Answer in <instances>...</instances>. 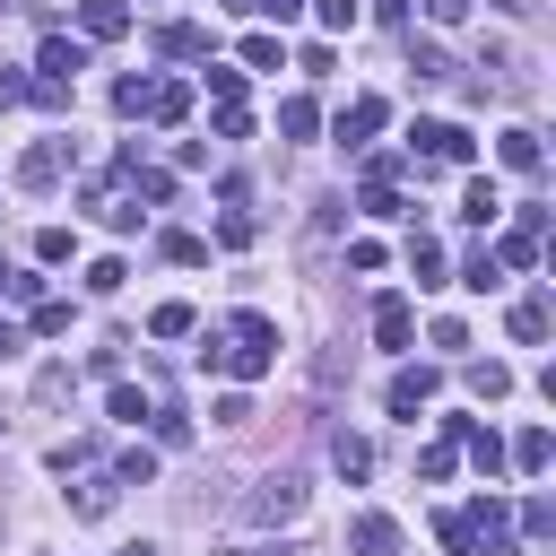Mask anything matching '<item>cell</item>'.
<instances>
[{
	"mask_svg": "<svg viewBox=\"0 0 556 556\" xmlns=\"http://www.w3.org/2000/svg\"><path fill=\"white\" fill-rule=\"evenodd\" d=\"M0 287H9V261H0Z\"/></svg>",
	"mask_w": 556,
	"mask_h": 556,
	"instance_id": "681fc988",
	"label": "cell"
},
{
	"mask_svg": "<svg viewBox=\"0 0 556 556\" xmlns=\"http://www.w3.org/2000/svg\"><path fill=\"white\" fill-rule=\"evenodd\" d=\"M504 460H513V469H521V478H539V469H547V460H556V443H547V426H521V443H513V452H504Z\"/></svg>",
	"mask_w": 556,
	"mask_h": 556,
	"instance_id": "9a60e30c",
	"label": "cell"
},
{
	"mask_svg": "<svg viewBox=\"0 0 556 556\" xmlns=\"http://www.w3.org/2000/svg\"><path fill=\"white\" fill-rule=\"evenodd\" d=\"M365 217H408V200H400V182H365Z\"/></svg>",
	"mask_w": 556,
	"mask_h": 556,
	"instance_id": "4316f807",
	"label": "cell"
},
{
	"mask_svg": "<svg viewBox=\"0 0 556 556\" xmlns=\"http://www.w3.org/2000/svg\"><path fill=\"white\" fill-rule=\"evenodd\" d=\"M348 556H400V521L391 513H356L348 521Z\"/></svg>",
	"mask_w": 556,
	"mask_h": 556,
	"instance_id": "277c9868",
	"label": "cell"
},
{
	"mask_svg": "<svg viewBox=\"0 0 556 556\" xmlns=\"http://www.w3.org/2000/svg\"><path fill=\"white\" fill-rule=\"evenodd\" d=\"M460 287H478V295H495V287H504V269H495V252H469V261H460Z\"/></svg>",
	"mask_w": 556,
	"mask_h": 556,
	"instance_id": "7402d4cb",
	"label": "cell"
},
{
	"mask_svg": "<svg viewBox=\"0 0 556 556\" xmlns=\"http://www.w3.org/2000/svg\"><path fill=\"white\" fill-rule=\"evenodd\" d=\"M208 96H217V104H243V70H226V61H208Z\"/></svg>",
	"mask_w": 556,
	"mask_h": 556,
	"instance_id": "f1b7e54d",
	"label": "cell"
},
{
	"mask_svg": "<svg viewBox=\"0 0 556 556\" xmlns=\"http://www.w3.org/2000/svg\"><path fill=\"white\" fill-rule=\"evenodd\" d=\"M452 460H460V443H426L417 452V478H452Z\"/></svg>",
	"mask_w": 556,
	"mask_h": 556,
	"instance_id": "e575fe53",
	"label": "cell"
},
{
	"mask_svg": "<svg viewBox=\"0 0 556 556\" xmlns=\"http://www.w3.org/2000/svg\"><path fill=\"white\" fill-rule=\"evenodd\" d=\"M148 478H156V452H148V443H130V452H122V469H113V486H148Z\"/></svg>",
	"mask_w": 556,
	"mask_h": 556,
	"instance_id": "d4e9b609",
	"label": "cell"
},
{
	"mask_svg": "<svg viewBox=\"0 0 556 556\" xmlns=\"http://www.w3.org/2000/svg\"><path fill=\"white\" fill-rule=\"evenodd\" d=\"M382 122H391V104H382V96H356V104L339 113V148H365Z\"/></svg>",
	"mask_w": 556,
	"mask_h": 556,
	"instance_id": "8992f818",
	"label": "cell"
},
{
	"mask_svg": "<svg viewBox=\"0 0 556 556\" xmlns=\"http://www.w3.org/2000/svg\"><path fill=\"white\" fill-rule=\"evenodd\" d=\"M313 17L339 35V26H356V17H365V0H313Z\"/></svg>",
	"mask_w": 556,
	"mask_h": 556,
	"instance_id": "d590c367",
	"label": "cell"
},
{
	"mask_svg": "<svg viewBox=\"0 0 556 556\" xmlns=\"http://www.w3.org/2000/svg\"><path fill=\"white\" fill-rule=\"evenodd\" d=\"M17 96H26V78H17V70H0V104H17Z\"/></svg>",
	"mask_w": 556,
	"mask_h": 556,
	"instance_id": "f6af8a7d",
	"label": "cell"
},
{
	"mask_svg": "<svg viewBox=\"0 0 556 556\" xmlns=\"http://www.w3.org/2000/svg\"><path fill=\"white\" fill-rule=\"evenodd\" d=\"M278 130H287V139H313V130H321L313 96H287V104H278Z\"/></svg>",
	"mask_w": 556,
	"mask_h": 556,
	"instance_id": "d6986e66",
	"label": "cell"
},
{
	"mask_svg": "<svg viewBox=\"0 0 556 556\" xmlns=\"http://www.w3.org/2000/svg\"><path fill=\"white\" fill-rule=\"evenodd\" d=\"M495 156H504V174H539V165H547L539 130H504V139H495Z\"/></svg>",
	"mask_w": 556,
	"mask_h": 556,
	"instance_id": "30bf717a",
	"label": "cell"
},
{
	"mask_svg": "<svg viewBox=\"0 0 556 556\" xmlns=\"http://www.w3.org/2000/svg\"><path fill=\"white\" fill-rule=\"evenodd\" d=\"M521 530H530V539H547V530H556V504H547V495H530V504H521Z\"/></svg>",
	"mask_w": 556,
	"mask_h": 556,
	"instance_id": "ab89813d",
	"label": "cell"
},
{
	"mask_svg": "<svg viewBox=\"0 0 556 556\" xmlns=\"http://www.w3.org/2000/svg\"><path fill=\"white\" fill-rule=\"evenodd\" d=\"M35 70H43L52 87H70V78L87 70V43H70V35H43V52H35Z\"/></svg>",
	"mask_w": 556,
	"mask_h": 556,
	"instance_id": "5b68a950",
	"label": "cell"
},
{
	"mask_svg": "<svg viewBox=\"0 0 556 556\" xmlns=\"http://www.w3.org/2000/svg\"><path fill=\"white\" fill-rule=\"evenodd\" d=\"M61 174H70V139H43V148L17 156V182H26V191H52Z\"/></svg>",
	"mask_w": 556,
	"mask_h": 556,
	"instance_id": "3957f363",
	"label": "cell"
},
{
	"mask_svg": "<svg viewBox=\"0 0 556 556\" xmlns=\"http://www.w3.org/2000/svg\"><path fill=\"white\" fill-rule=\"evenodd\" d=\"M295 513H304V486H295V478H269V486L252 495V521H295Z\"/></svg>",
	"mask_w": 556,
	"mask_h": 556,
	"instance_id": "9c48e42d",
	"label": "cell"
},
{
	"mask_svg": "<svg viewBox=\"0 0 556 556\" xmlns=\"http://www.w3.org/2000/svg\"><path fill=\"white\" fill-rule=\"evenodd\" d=\"M460 452L478 460V478H504V443H495V426H478V417H469V434H460Z\"/></svg>",
	"mask_w": 556,
	"mask_h": 556,
	"instance_id": "5bb4252c",
	"label": "cell"
},
{
	"mask_svg": "<svg viewBox=\"0 0 556 556\" xmlns=\"http://www.w3.org/2000/svg\"><path fill=\"white\" fill-rule=\"evenodd\" d=\"M104 408H113V426H139V417H148V391H139V382H113Z\"/></svg>",
	"mask_w": 556,
	"mask_h": 556,
	"instance_id": "cb8c5ba5",
	"label": "cell"
},
{
	"mask_svg": "<svg viewBox=\"0 0 556 556\" xmlns=\"http://www.w3.org/2000/svg\"><path fill=\"white\" fill-rule=\"evenodd\" d=\"M104 513H113V478H87L78 486V521H104Z\"/></svg>",
	"mask_w": 556,
	"mask_h": 556,
	"instance_id": "83f0119b",
	"label": "cell"
},
{
	"mask_svg": "<svg viewBox=\"0 0 556 556\" xmlns=\"http://www.w3.org/2000/svg\"><path fill=\"white\" fill-rule=\"evenodd\" d=\"M547 330H556V313H547V295H521V304H513V339H530V348H539Z\"/></svg>",
	"mask_w": 556,
	"mask_h": 556,
	"instance_id": "e0dca14e",
	"label": "cell"
},
{
	"mask_svg": "<svg viewBox=\"0 0 556 556\" xmlns=\"http://www.w3.org/2000/svg\"><path fill=\"white\" fill-rule=\"evenodd\" d=\"M87 460H96V443H87V434H78V443H52V469H87Z\"/></svg>",
	"mask_w": 556,
	"mask_h": 556,
	"instance_id": "7bdbcfd3",
	"label": "cell"
},
{
	"mask_svg": "<svg viewBox=\"0 0 556 556\" xmlns=\"http://www.w3.org/2000/svg\"><path fill=\"white\" fill-rule=\"evenodd\" d=\"M374 339H382L391 356L417 339V313H408V295H382V304H374Z\"/></svg>",
	"mask_w": 556,
	"mask_h": 556,
	"instance_id": "ba28073f",
	"label": "cell"
},
{
	"mask_svg": "<svg viewBox=\"0 0 556 556\" xmlns=\"http://www.w3.org/2000/svg\"><path fill=\"white\" fill-rule=\"evenodd\" d=\"M330 469H339V478H365V469H374V443L339 426V434H330Z\"/></svg>",
	"mask_w": 556,
	"mask_h": 556,
	"instance_id": "4fadbf2b",
	"label": "cell"
},
{
	"mask_svg": "<svg viewBox=\"0 0 556 556\" xmlns=\"http://www.w3.org/2000/svg\"><path fill=\"white\" fill-rule=\"evenodd\" d=\"M148 417H156V443H191V417L182 408H148Z\"/></svg>",
	"mask_w": 556,
	"mask_h": 556,
	"instance_id": "f35d334b",
	"label": "cell"
},
{
	"mask_svg": "<svg viewBox=\"0 0 556 556\" xmlns=\"http://www.w3.org/2000/svg\"><path fill=\"white\" fill-rule=\"evenodd\" d=\"M70 243H78L70 226H43V235H35V261H70Z\"/></svg>",
	"mask_w": 556,
	"mask_h": 556,
	"instance_id": "8d00e7d4",
	"label": "cell"
},
{
	"mask_svg": "<svg viewBox=\"0 0 556 556\" xmlns=\"http://www.w3.org/2000/svg\"><path fill=\"white\" fill-rule=\"evenodd\" d=\"M408 269H417V287H443V243L434 235H408Z\"/></svg>",
	"mask_w": 556,
	"mask_h": 556,
	"instance_id": "ac0fdd59",
	"label": "cell"
},
{
	"mask_svg": "<svg viewBox=\"0 0 556 556\" xmlns=\"http://www.w3.org/2000/svg\"><path fill=\"white\" fill-rule=\"evenodd\" d=\"M0 9H9V0H0Z\"/></svg>",
	"mask_w": 556,
	"mask_h": 556,
	"instance_id": "f907efd6",
	"label": "cell"
},
{
	"mask_svg": "<svg viewBox=\"0 0 556 556\" xmlns=\"http://www.w3.org/2000/svg\"><path fill=\"white\" fill-rule=\"evenodd\" d=\"M78 26H87V43H113V35L130 26V9H122V0H87V9H78Z\"/></svg>",
	"mask_w": 556,
	"mask_h": 556,
	"instance_id": "7c38bea8",
	"label": "cell"
},
{
	"mask_svg": "<svg viewBox=\"0 0 556 556\" xmlns=\"http://www.w3.org/2000/svg\"><path fill=\"white\" fill-rule=\"evenodd\" d=\"M113 113H148V78H139V70L113 78Z\"/></svg>",
	"mask_w": 556,
	"mask_h": 556,
	"instance_id": "f546056e",
	"label": "cell"
},
{
	"mask_svg": "<svg viewBox=\"0 0 556 556\" xmlns=\"http://www.w3.org/2000/svg\"><path fill=\"white\" fill-rule=\"evenodd\" d=\"M460 217H469V226H495V217H504V191H495V174H469V191H460Z\"/></svg>",
	"mask_w": 556,
	"mask_h": 556,
	"instance_id": "8fae6325",
	"label": "cell"
},
{
	"mask_svg": "<svg viewBox=\"0 0 556 556\" xmlns=\"http://www.w3.org/2000/svg\"><path fill=\"white\" fill-rule=\"evenodd\" d=\"M191 113V87H174V78H148V122H182Z\"/></svg>",
	"mask_w": 556,
	"mask_h": 556,
	"instance_id": "2e32d148",
	"label": "cell"
},
{
	"mask_svg": "<svg viewBox=\"0 0 556 556\" xmlns=\"http://www.w3.org/2000/svg\"><path fill=\"white\" fill-rule=\"evenodd\" d=\"M156 252H165V261H182V269H200V261H208V243H200V235H165Z\"/></svg>",
	"mask_w": 556,
	"mask_h": 556,
	"instance_id": "1f68e13d",
	"label": "cell"
},
{
	"mask_svg": "<svg viewBox=\"0 0 556 556\" xmlns=\"http://www.w3.org/2000/svg\"><path fill=\"white\" fill-rule=\"evenodd\" d=\"M495 269H539V208H521V226L495 243Z\"/></svg>",
	"mask_w": 556,
	"mask_h": 556,
	"instance_id": "52a82bcc",
	"label": "cell"
},
{
	"mask_svg": "<svg viewBox=\"0 0 556 556\" xmlns=\"http://www.w3.org/2000/svg\"><path fill=\"white\" fill-rule=\"evenodd\" d=\"M434 539H443L452 556H478V530H469V513H434Z\"/></svg>",
	"mask_w": 556,
	"mask_h": 556,
	"instance_id": "ffe728a7",
	"label": "cell"
},
{
	"mask_svg": "<svg viewBox=\"0 0 556 556\" xmlns=\"http://www.w3.org/2000/svg\"><path fill=\"white\" fill-rule=\"evenodd\" d=\"M217 139H252V113L243 104H217Z\"/></svg>",
	"mask_w": 556,
	"mask_h": 556,
	"instance_id": "b9f144b4",
	"label": "cell"
},
{
	"mask_svg": "<svg viewBox=\"0 0 556 556\" xmlns=\"http://www.w3.org/2000/svg\"><path fill=\"white\" fill-rule=\"evenodd\" d=\"M408 148H426L434 165H469V148H478V139H469L460 122H417V130H408Z\"/></svg>",
	"mask_w": 556,
	"mask_h": 556,
	"instance_id": "7a4b0ae2",
	"label": "cell"
},
{
	"mask_svg": "<svg viewBox=\"0 0 556 556\" xmlns=\"http://www.w3.org/2000/svg\"><path fill=\"white\" fill-rule=\"evenodd\" d=\"M148 330H156V339H182V330H191V304H156Z\"/></svg>",
	"mask_w": 556,
	"mask_h": 556,
	"instance_id": "836d02e7",
	"label": "cell"
},
{
	"mask_svg": "<svg viewBox=\"0 0 556 556\" xmlns=\"http://www.w3.org/2000/svg\"><path fill=\"white\" fill-rule=\"evenodd\" d=\"M122 556H156V547H148V539H130V547H122Z\"/></svg>",
	"mask_w": 556,
	"mask_h": 556,
	"instance_id": "7dc6e473",
	"label": "cell"
},
{
	"mask_svg": "<svg viewBox=\"0 0 556 556\" xmlns=\"http://www.w3.org/2000/svg\"><path fill=\"white\" fill-rule=\"evenodd\" d=\"M278 61H287L278 35H243V70H278Z\"/></svg>",
	"mask_w": 556,
	"mask_h": 556,
	"instance_id": "484cf974",
	"label": "cell"
},
{
	"mask_svg": "<svg viewBox=\"0 0 556 556\" xmlns=\"http://www.w3.org/2000/svg\"><path fill=\"white\" fill-rule=\"evenodd\" d=\"M252 235H261V226H252V217H243V208H226V217H217V243H226V252H243V243H252Z\"/></svg>",
	"mask_w": 556,
	"mask_h": 556,
	"instance_id": "4dcf8cb0",
	"label": "cell"
},
{
	"mask_svg": "<svg viewBox=\"0 0 556 556\" xmlns=\"http://www.w3.org/2000/svg\"><path fill=\"white\" fill-rule=\"evenodd\" d=\"M408 61H417V78H443L452 61H443V43H408Z\"/></svg>",
	"mask_w": 556,
	"mask_h": 556,
	"instance_id": "60d3db41",
	"label": "cell"
},
{
	"mask_svg": "<svg viewBox=\"0 0 556 556\" xmlns=\"http://www.w3.org/2000/svg\"><path fill=\"white\" fill-rule=\"evenodd\" d=\"M426 17H434V26H460V17H469V0H426Z\"/></svg>",
	"mask_w": 556,
	"mask_h": 556,
	"instance_id": "ee69618b",
	"label": "cell"
},
{
	"mask_svg": "<svg viewBox=\"0 0 556 556\" xmlns=\"http://www.w3.org/2000/svg\"><path fill=\"white\" fill-rule=\"evenodd\" d=\"M0 356H17V330H9V321H0Z\"/></svg>",
	"mask_w": 556,
	"mask_h": 556,
	"instance_id": "bcb514c9",
	"label": "cell"
},
{
	"mask_svg": "<svg viewBox=\"0 0 556 556\" xmlns=\"http://www.w3.org/2000/svg\"><path fill=\"white\" fill-rule=\"evenodd\" d=\"M156 43H165V52H174V61H208V35H200V26H165V35H156Z\"/></svg>",
	"mask_w": 556,
	"mask_h": 556,
	"instance_id": "44dd1931",
	"label": "cell"
},
{
	"mask_svg": "<svg viewBox=\"0 0 556 556\" xmlns=\"http://www.w3.org/2000/svg\"><path fill=\"white\" fill-rule=\"evenodd\" d=\"M61 330H70V304L43 295V304H35V339H61Z\"/></svg>",
	"mask_w": 556,
	"mask_h": 556,
	"instance_id": "d6a6232c",
	"label": "cell"
},
{
	"mask_svg": "<svg viewBox=\"0 0 556 556\" xmlns=\"http://www.w3.org/2000/svg\"><path fill=\"white\" fill-rule=\"evenodd\" d=\"M122 278H130V269H122V261H113V252H104V261H87V287H96V295H113V287H122Z\"/></svg>",
	"mask_w": 556,
	"mask_h": 556,
	"instance_id": "74e56055",
	"label": "cell"
},
{
	"mask_svg": "<svg viewBox=\"0 0 556 556\" xmlns=\"http://www.w3.org/2000/svg\"><path fill=\"white\" fill-rule=\"evenodd\" d=\"M434 391H443V374H434V365H400L382 400H391V417H408V426H417V408H426Z\"/></svg>",
	"mask_w": 556,
	"mask_h": 556,
	"instance_id": "6da1fadb",
	"label": "cell"
},
{
	"mask_svg": "<svg viewBox=\"0 0 556 556\" xmlns=\"http://www.w3.org/2000/svg\"><path fill=\"white\" fill-rule=\"evenodd\" d=\"M226 9H261V0H226Z\"/></svg>",
	"mask_w": 556,
	"mask_h": 556,
	"instance_id": "c3c4849f",
	"label": "cell"
},
{
	"mask_svg": "<svg viewBox=\"0 0 556 556\" xmlns=\"http://www.w3.org/2000/svg\"><path fill=\"white\" fill-rule=\"evenodd\" d=\"M469 391H478V400H504V391H513V365H495V356L469 365Z\"/></svg>",
	"mask_w": 556,
	"mask_h": 556,
	"instance_id": "603a6c76",
	"label": "cell"
}]
</instances>
